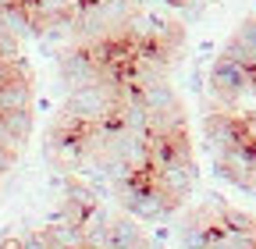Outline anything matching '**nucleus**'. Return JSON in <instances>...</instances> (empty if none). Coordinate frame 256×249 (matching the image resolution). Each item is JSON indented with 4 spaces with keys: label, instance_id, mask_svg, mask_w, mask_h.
Returning a JSON list of instances; mask_svg holds the SVG:
<instances>
[{
    "label": "nucleus",
    "instance_id": "1",
    "mask_svg": "<svg viewBox=\"0 0 256 249\" xmlns=\"http://www.w3.org/2000/svg\"><path fill=\"white\" fill-rule=\"evenodd\" d=\"M118 96H121V89H118V86H107V82L96 78V82H89V86L68 89V104H64V114L75 118L78 124H104V121H114Z\"/></svg>",
    "mask_w": 256,
    "mask_h": 249
},
{
    "label": "nucleus",
    "instance_id": "2",
    "mask_svg": "<svg viewBox=\"0 0 256 249\" xmlns=\"http://www.w3.org/2000/svg\"><path fill=\"white\" fill-rule=\"evenodd\" d=\"M252 72L246 64H238V60L232 57H217L214 64H210V92H214V100L220 107H228V110H238V104L246 96H252Z\"/></svg>",
    "mask_w": 256,
    "mask_h": 249
},
{
    "label": "nucleus",
    "instance_id": "3",
    "mask_svg": "<svg viewBox=\"0 0 256 249\" xmlns=\"http://www.w3.org/2000/svg\"><path fill=\"white\" fill-rule=\"evenodd\" d=\"M196 160H192V150H178L171 157H164L160 164L150 168V178L164 189L174 203H182L192 189H196Z\"/></svg>",
    "mask_w": 256,
    "mask_h": 249
},
{
    "label": "nucleus",
    "instance_id": "4",
    "mask_svg": "<svg viewBox=\"0 0 256 249\" xmlns=\"http://www.w3.org/2000/svg\"><path fill=\"white\" fill-rule=\"evenodd\" d=\"M203 136H206V142H210V150H214V157H217V153H224V150H232V146H238V142H249V136H246V114H235V110H228V107L206 114ZM252 146H256V142H252Z\"/></svg>",
    "mask_w": 256,
    "mask_h": 249
},
{
    "label": "nucleus",
    "instance_id": "5",
    "mask_svg": "<svg viewBox=\"0 0 256 249\" xmlns=\"http://www.w3.org/2000/svg\"><path fill=\"white\" fill-rule=\"evenodd\" d=\"M57 75H60L64 89H78V86H89V82L100 78V64H96V57H92L89 46L75 43V46H68V50H60V57H57Z\"/></svg>",
    "mask_w": 256,
    "mask_h": 249
},
{
    "label": "nucleus",
    "instance_id": "6",
    "mask_svg": "<svg viewBox=\"0 0 256 249\" xmlns=\"http://www.w3.org/2000/svg\"><path fill=\"white\" fill-rule=\"evenodd\" d=\"M107 249H150V238L142 235L139 221L128 214V217H118V221H110Z\"/></svg>",
    "mask_w": 256,
    "mask_h": 249
},
{
    "label": "nucleus",
    "instance_id": "7",
    "mask_svg": "<svg viewBox=\"0 0 256 249\" xmlns=\"http://www.w3.org/2000/svg\"><path fill=\"white\" fill-rule=\"evenodd\" d=\"M28 107H32V82H28V75H18V78L0 86V114L28 110Z\"/></svg>",
    "mask_w": 256,
    "mask_h": 249
},
{
    "label": "nucleus",
    "instance_id": "8",
    "mask_svg": "<svg viewBox=\"0 0 256 249\" xmlns=\"http://www.w3.org/2000/svg\"><path fill=\"white\" fill-rule=\"evenodd\" d=\"M0 18H4V25L11 28L18 40H36V36H40V22L32 18V11L22 4V0H18V4H11V8H4V11H0Z\"/></svg>",
    "mask_w": 256,
    "mask_h": 249
},
{
    "label": "nucleus",
    "instance_id": "9",
    "mask_svg": "<svg viewBox=\"0 0 256 249\" xmlns=\"http://www.w3.org/2000/svg\"><path fill=\"white\" fill-rule=\"evenodd\" d=\"M139 92H142L146 110H171V107H178V104H182V100H178V92H174V86H171V78L150 82V86H142Z\"/></svg>",
    "mask_w": 256,
    "mask_h": 249
},
{
    "label": "nucleus",
    "instance_id": "10",
    "mask_svg": "<svg viewBox=\"0 0 256 249\" xmlns=\"http://www.w3.org/2000/svg\"><path fill=\"white\" fill-rule=\"evenodd\" d=\"M0 121L8 124V132L14 136V139H28L32 136V107L28 110H11V114H0Z\"/></svg>",
    "mask_w": 256,
    "mask_h": 249
},
{
    "label": "nucleus",
    "instance_id": "11",
    "mask_svg": "<svg viewBox=\"0 0 256 249\" xmlns=\"http://www.w3.org/2000/svg\"><path fill=\"white\" fill-rule=\"evenodd\" d=\"M0 60H22V40L0 18Z\"/></svg>",
    "mask_w": 256,
    "mask_h": 249
},
{
    "label": "nucleus",
    "instance_id": "12",
    "mask_svg": "<svg viewBox=\"0 0 256 249\" xmlns=\"http://www.w3.org/2000/svg\"><path fill=\"white\" fill-rule=\"evenodd\" d=\"M18 75H28L25 72V60H0V86L11 82V78H18Z\"/></svg>",
    "mask_w": 256,
    "mask_h": 249
},
{
    "label": "nucleus",
    "instance_id": "13",
    "mask_svg": "<svg viewBox=\"0 0 256 249\" xmlns=\"http://www.w3.org/2000/svg\"><path fill=\"white\" fill-rule=\"evenodd\" d=\"M22 249H50V235H46V228H43V232H28V235L22 238Z\"/></svg>",
    "mask_w": 256,
    "mask_h": 249
},
{
    "label": "nucleus",
    "instance_id": "14",
    "mask_svg": "<svg viewBox=\"0 0 256 249\" xmlns=\"http://www.w3.org/2000/svg\"><path fill=\"white\" fill-rule=\"evenodd\" d=\"M192 89L203 92V75H200V68H192Z\"/></svg>",
    "mask_w": 256,
    "mask_h": 249
},
{
    "label": "nucleus",
    "instance_id": "15",
    "mask_svg": "<svg viewBox=\"0 0 256 249\" xmlns=\"http://www.w3.org/2000/svg\"><path fill=\"white\" fill-rule=\"evenodd\" d=\"M252 114H256V82H252Z\"/></svg>",
    "mask_w": 256,
    "mask_h": 249
}]
</instances>
